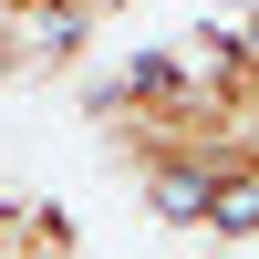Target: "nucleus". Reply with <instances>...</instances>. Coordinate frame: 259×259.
<instances>
[{
	"mask_svg": "<svg viewBox=\"0 0 259 259\" xmlns=\"http://www.w3.org/2000/svg\"><path fill=\"white\" fill-rule=\"evenodd\" d=\"M197 197H207V156H156L145 166V207L166 228H197Z\"/></svg>",
	"mask_w": 259,
	"mask_h": 259,
	"instance_id": "f03ea898",
	"label": "nucleus"
},
{
	"mask_svg": "<svg viewBox=\"0 0 259 259\" xmlns=\"http://www.w3.org/2000/svg\"><path fill=\"white\" fill-rule=\"evenodd\" d=\"M228 41H239V62L259 73V11H249V21H239V31H228Z\"/></svg>",
	"mask_w": 259,
	"mask_h": 259,
	"instance_id": "7ed1b4c3",
	"label": "nucleus"
},
{
	"mask_svg": "<svg viewBox=\"0 0 259 259\" xmlns=\"http://www.w3.org/2000/svg\"><path fill=\"white\" fill-rule=\"evenodd\" d=\"M197 228L218 249L259 239V145H218L207 156V197H197Z\"/></svg>",
	"mask_w": 259,
	"mask_h": 259,
	"instance_id": "f257e3e1",
	"label": "nucleus"
}]
</instances>
